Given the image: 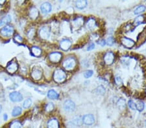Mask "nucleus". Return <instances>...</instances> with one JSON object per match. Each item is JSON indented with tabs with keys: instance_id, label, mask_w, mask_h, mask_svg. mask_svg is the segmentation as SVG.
<instances>
[{
	"instance_id": "32",
	"label": "nucleus",
	"mask_w": 146,
	"mask_h": 128,
	"mask_svg": "<svg viewBox=\"0 0 146 128\" xmlns=\"http://www.w3.org/2000/svg\"><path fill=\"white\" fill-rule=\"evenodd\" d=\"M53 109H54L53 104L51 102H49V103H48V104H47L45 109L47 112H50V111H51L53 110Z\"/></svg>"
},
{
	"instance_id": "10",
	"label": "nucleus",
	"mask_w": 146,
	"mask_h": 128,
	"mask_svg": "<svg viewBox=\"0 0 146 128\" xmlns=\"http://www.w3.org/2000/svg\"><path fill=\"white\" fill-rule=\"evenodd\" d=\"M104 61L106 65H112L114 61V54L112 52H107L104 56Z\"/></svg>"
},
{
	"instance_id": "4",
	"label": "nucleus",
	"mask_w": 146,
	"mask_h": 128,
	"mask_svg": "<svg viewBox=\"0 0 146 128\" xmlns=\"http://www.w3.org/2000/svg\"><path fill=\"white\" fill-rule=\"evenodd\" d=\"M82 121L85 125L87 126H91L94 124L95 122V118L94 115L92 114H87L83 116L82 118Z\"/></svg>"
},
{
	"instance_id": "18",
	"label": "nucleus",
	"mask_w": 146,
	"mask_h": 128,
	"mask_svg": "<svg viewBox=\"0 0 146 128\" xmlns=\"http://www.w3.org/2000/svg\"><path fill=\"white\" fill-rule=\"evenodd\" d=\"M84 23V19L83 18H81V17H78V18H76L72 22V25L74 27H81V26L83 25Z\"/></svg>"
},
{
	"instance_id": "41",
	"label": "nucleus",
	"mask_w": 146,
	"mask_h": 128,
	"mask_svg": "<svg viewBox=\"0 0 146 128\" xmlns=\"http://www.w3.org/2000/svg\"><path fill=\"white\" fill-rule=\"evenodd\" d=\"M1 111H2V106L0 105V113H1Z\"/></svg>"
},
{
	"instance_id": "16",
	"label": "nucleus",
	"mask_w": 146,
	"mask_h": 128,
	"mask_svg": "<svg viewBox=\"0 0 146 128\" xmlns=\"http://www.w3.org/2000/svg\"><path fill=\"white\" fill-rule=\"evenodd\" d=\"M86 27L88 29L90 30H94L96 27H97L96 22L94 18H90L86 22Z\"/></svg>"
},
{
	"instance_id": "37",
	"label": "nucleus",
	"mask_w": 146,
	"mask_h": 128,
	"mask_svg": "<svg viewBox=\"0 0 146 128\" xmlns=\"http://www.w3.org/2000/svg\"><path fill=\"white\" fill-rule=\"evenodd\" d=\"M14 40L16 42L18 43H22L23 41V38L20 36L19 34H16L15 36H14Z\"/></svg>"
},
{
	"instance_id": "35",
	"label": "nucleus",
	"mask_w": 146,
	"mask_h": 128,
	"mask_svg": "<svg viewBox=\"0 0 146 128\" xmlns=\"http://www.w3.org/2000/svg\"><path fill=\"white\" fill-rule=\"evenodd\" d=\"M114 40L112 37H111V36L108 38V39L106 41V44H107V45H110V46L112 45L113 44H114Z\"/></svg>"
},
{
	"instance_id": "5",
	"label": "nucleus",
	"mask_w": 146,
	"mask_h": 128,
	"mask_svg": "<svg viewBox=\"0 0 146 128\" xmlns=\"http://www.w3.org/2000/svg\"><path fill=\"white\" fill-rule=\"evenodd\" d=\"M121 43H122V45L126 48H132L135 45V41H133L131 39L128 38L127 37H122L120 40Z\"/></svg>"
},
{
	"instance_id": "21",
	"label": "nucleus",
	"mask_w": 146,
	"mask_h": 128,
	"mask_svg": "<svg viewBox=\"0 0 146 128\" xmlns=\"http://www.w3.org/2000/svg\"><path fill=\"white\" fill-rule=\"evenodd\" d=\"M75 6H77V8L79 9H83L87 6V1H77L75 2Z\"/></svg>"
},
{
	"instance_id": "7",
	"label": "nucleus",
	"mask_w": 146,
	"mask_h": 128,
	"mask_svg": "<svg viewBox=\"0 0 146 128\" xmlns=\"http://www.w3.org/2000/svg\"><path fill=\"white\" fill-rule=\"evenodd\" d=\"M50 33H51L50 29L46 26L42 27L39 31V35L42 39H48L50 36Z\"/></svg>"
},
{
	"instance_id": "39",
	"label": "nucleus",
	"mask_w": 146,
	"mask_h": 128,
	"mask_svg": "<svg viewBox=\"0 0 146 128\" xmlns=\"http://www.w3.org/2000/svg\"><path fill=\"white\" fill-rule=\"evenodd\" d=\"M94 47H95V45H94V43H90V44L88 45V46L87 50L91 51L92 50V49H94Z\"/></svg>"
},
{
	"instance_id": "25",
	"label": "nucleus",
	"mask_w": 146,
	"mask_h": 128,
	"mask_svg": "<svg viewBox=\"0 0 146 128\" xmlns=\"http://www.w3.org/2000/svg\"><path fill=\"white\" fill-rule=\"evenodd\" d=\"M21 113H22V108H20V107H15L13 109L12 112V115L13 117L19 116Z\"/></svg>"
},
{
	"instance_id": "38",
	"label": "nucleus",
	"mask_w": 146,
	"mask_h": 128,
	"mask_svg": "<svg viewBox=\"0 0 146 128\" xmlns=\"http://www.w3.org/2000/svg\"><path fill=\"white\" fill-rule=\"evenodd\" d=\"M97 44L102 47L105 46V45H106V41H105L104 39H101V40H98V41H97Z\"/></svg>"
},
{
	"instance_id": "20",
	"label": "nucleus",
	"mask_w": 146,
	"mask_h": 128,
	"mask_svg": "<svg viewBox=\"0 0 146 128\" xmlns=\"http://www.w3.org/2000/svg\"><path fill=\"white\" fill-rule=\"evenodd\" d=\"M48 128H59V122L55 118H52L50 120L48 123Z\"/></svg>"
},
{
	"instance_id": "24",
	"label": "nucleus",
	"mask_w": 146,
	"mask_h": 128,
	"mask_svg": "<svg viewBox=\"0 0 146 128\" xmlns=\"http://www.w3.org/2000/svg\"><path fill=\"white\" fill-rule=\"evenodd\" d=\"M117 106L119 109H124L125 108V100L123 98H120L117 102Z\"/></svg>"
},
{
	"instance_id": "40",
	"label": "nucleus",
	"mask_w": 146,
	"mask_h": 128,
	"mask_svg": "<svg viewBox=\"0 0 146 128\" xmlns=\"http://www.w3.org/2000/svg\"><path fill=\"white\" fill-rule=\"evenodd\" d=\"M3 119L5 120H7L8 119V116L7 114H4L3 115Z\"/></svg>"
},
{
	"instance_id": "33",
	"label": "nucleus",
	"mask_w": 146,
	"mask_h": 128,
	"mask_svg": "<svg viewBox=\"0 0 146 128\" xmlns=\"http://www.w3.org/2000/svg\"><path fill=\"white\" fill-rule=\"evenodd\" d=\"M93 75V70H86L85 73H84V76L86 78H89Z\"/></svg>"
},
{
	"instance_id": "30",
	"label": "nucleus",
	"mask_w": 146,
	"mask_h": 128,
	"mask_svg": "<svg viewBox=\"0 0 146 128\" xmlns=\"http://www.w3.org/2000/svg\"><path fill=\"white\" fill-rule=\"evenodd\" d=\"M10 128H22V126L19 121H14L10 124Z\"/></svg>"
},
{
	"instance_id": "23",
	"label": "nucleus",
	"mask_w": 146,
	"mask_h": 128,
	"mask_svg": "<svg viewBox=\"0 0 146 128\" xmlns=\"http://www.w3.org/2000/svg\"><path fill=\"white\" fill-rule=\"evenodd\" d=\"M48 96L50 99H57L59 98V94L55 90H49L48 93Z\"/></svg>"
},
{
	"instance_id": "42",
	"label": "nucleus",
	"mask_w": 146,
	"mask_h": 128,
	"mask_svg": "<svg viewBox=\"0 0 146 128\" xmlns=\"http://www.w3.org/2000/svg\"><path fill=\"white\" fill-rule=\"evenodd\" d=\"M145 126H146V120H145Z\"/></svg>"
},
{
	"instance_id": "19",
	"label": "nucleus",
	"mask_w": 146,
	"mask_h": 128,
	"mask_svg": "<svg viewBox=\"0 0 146 128\" xmlns=\"http://www.w3.org/2000/svg\"><path fill=\"white\" fill-rule=\"evenodd\" d=\"M146 40V29L145 31H144L143 32H142L141 33L139 34L138 37L137 42L138 44V45H141Z\"/></svg>"
},
{
	"instance_id": "13",
	"label": "nucleus",
	"mask_w": 146,
	"mask_h": 128,
	"mask_svg": "<svg viewBox=\"0 0 146 128\" xmlns=\"http://www.w3.org/2000/svg\"><path fill=\"white\" fill-rule=\"evenodd\" d=\"M31 76H32L34 80H40V78H42V70L39 69H33L32 73H31Z\"/></svg>"
},
{
	"instance_id": "28",
	"label": "nucleus",
	"mask_w": 146,
	"mask_h": 128,
	"mask_svg": "<svg viewBox=\"0 0 146 128\" xmlns=\"http://www.w3.org/2000/svg\"><path fill=\"white\" fill-rule=\"evenodd\" d=\"M136 108L139 111H142L144 109V104L143 102L138 101L136 104Z\"/></svg>"
},
{
	"instance_id": "12",
	"label": "nucleus",
	"mask_w": 146,
	"mask_h": 128,
	"mask_svg": "<svg viewBox=\"0 0 146 128\" xmlns=\"http://www.w3.org/2000/svg\"><path fill=\"white\" fill-rule=\"evenodd\" d=\"M72 46V42L69 40L64 39L60 43V47L62 50L68 51Z\"/></svg>"
},
{
	"instance_id": "8",
	"label": "nucleus",
	"mask_w": 146,
	"mask_h": 128,
	"mask_svg": "<svg viewBox=\"0 0 146 128\" xmlns=\"http://www.w3.org/2000/svg\"><path fill=\"white\" fill-rule=\"evenodd\" d=\"M49 60L51 61L52 63H56L60 62V60L62 58V54L59 52H54V53H51L49 56Z\"/></svg>"
},
{
	"instance_id": "29",
	"label": "nucleus",
	"mask_w": 146,
	"mask_h": 128,
	"mask_svg": "<svg viewBox=\"0 0 146 128\" xmlns=\"http://www.w3.org/2000/svg\"><path fill=\"white\" fill-rule=\"evenodd\" d=\"M31 104H32V100H31V99L27 98L26 99V100L24 101V102H23V107L25 108V109H27V108H29L30 106H31Z\"/></svg>"
},
{
	"instance_id": "11",
	"label": "nucleus",
	"mask_w": 146,
	"mask_h": 128,
	"mask_svg": "<svg viewBox=\"0 0 146 128\" xmlns=\"http://www.w3.org/2000/svg\"><path fill=\"white\" fill-rule=\"evenodd\" d=\"M18 69V65L16 62H11L8 64L7 67V70L8 73L13 74L17 71Z\"/></svg>"
},
{
	"instance_id": "31",
	"label": "nucleus",
	"mask_w": 146,
	"mask_h": 128,
	"mask_svg": "<svg viewBox=\"0 0 146 128\" xmlns=\"http://www.w3.org/2000/svg\"><path fill=\"white\" fill-rule=\"evenodd\" d=\"M96 91L97 93L102 95L105 93V92H106V89H105V87H103V86H99L97 87Z\"/></svg>"
},
{
	"instance_id": "26",
	"label": "nucleus",
	"mask_w": 146,
	"mask_h": 128,
	"mask_svg": "<svg viewBox=\"0 0 146 128\" xmlns=\"http://www.w3.org/2000/svg\"><path fill=\"white\" fill-rule=\"evenodd\" d=\"M10 21H11V18H10V16H7L6 17L3 18L1 20H0V26H2L5 24H7Z\"/></svg>"
},
{
	"instance_id": "27",
	"label": "nucleus",
	"mask_w": 146,
	"mask_h": 128,
	"mask_svg": "<svg viewBox=\"0 0 146 128\" xmlns=\"http://www.w3.org/2000/svg\"><path fill=\"white\" fill-rule=\"evenodd\" d=\"M145 6H144V5H140V6H138L136 9H135V14H140V13L145 11Z\"/></svg>"
},
{
	"instance_id": "15",
	"label": "nucleus",
	"mask_w": 146,
	"mask_h": 128,
	"mask_svg": "<svg viewBox=\"0 0 146 128\" xmlns=\"http://www.w3.org/2000/svg\"><path fill=\"white\" fill-rule=\"evenodd\" d=\"M145 20V16L144 15L138 16L136 17V18H135V20H134L133 25H133L134 27H136V26H138L139 25L144 23V21Z\"/></svg>"
},
{
	"instance_id": "14",
	"label": "nucleus",
	"mask_w": 146,
	"mask_h": 128,
	"mask_svg": "<svg viewBox=\"0 0 146 128\" xmlns=\"http://www.w3.org/2000/svg\"><path fill=\"white\" fill-rule=\"evenodd\" d=\"M51 9H52V6L48 2L44 3L42 5L40 6V9H41L42 12L44 14H47V13L50 12L51 11Z\"/></svg>"
},
{
	"instance_id": "2",
	"label": "nucleus",
	"mask_w": 146,
	"mask_h": 128,
	"mask_svg": "<svg viewBox=\"0 0 146 128\" xmlns=\"http://www.w3.org/2000/svg\"><path fill=\"white\" fill-rule=\"evenodd\" d=\"M66 78V74L62 69H57L54 72L53 79L56 83H62Z\"/></svg>"
},
{
	"instance_id": "17",
	"label": "nucleus",
	"mask_w": 146,
	"mask_h": 128,
	"mask_svg": "<svg viewBox=\"0 0 146 128\" xmlns=\"http://www.w3.org/2000/svg\"><path fill=\"white\" fill-rule=\"evenodd\" d=\"M39 10L35 6H33L32 8H31L29 11V16L31 19H35L38 18L39 16Z\"/></svg>"
},
{
	"instance_id": "9",
	"label": "nucleus",
	"mask_w": 146,
	"mask_h": 128,
	"mask_svg": "<svg viewBox=\"0 0 146 128\" xmlns=\"http://www.w3.org/2000/svg\"><path fill=\"white\" fill-rule=\"evenodd\" d=\"M75 108V104L73 101L70 100H68L64 102V109L67 112H73Z\"/></svg>"
},
{
	"instance_id": "36",
	"label": "nucleus",
	"mask_w": 146,
	"mask_h": 128,
	"mask_svg": "<svg viewBox=\"0 0 146 128\" xmlns=\"http://www.w3.org/2000/svg\"><path fill=\"white\" fill-rule=\"evenodd\" d=\"M115 82L117 85L119 86V85L122 84V83H123V81H122V79L121 78L120 76H117L115 77Z\"/></svg>"
},
{
	"instance_id": "6",
	"label": "nucleus",
	"mask_w": 146,
	"mask_h": 128,
	"mask_svg": "<svg viewBox=\"0 0 146 128\" xmlns=\"http://www.w3.org/2000/svg\"><path fill=\"white\" fill-rule=\"evenodd\" d=\"M9 98L10 100L14 102H19L23 100V96L22 94L17 91H14V92L10 93L9 95Z\"/></svg>"
},
{
	"instance_id": "34",
	"label": "nucleus",
	"mask_w": 146,
	"mask_h": 128,
	"mask_svg": "<svg viewBox=\"0 0 146 128\" xmlns=\"http://www.w3.org/2000/svg\"><path fill=\"white\" fill-rule=\"evenodd\" d=\"M128 104H129V108H131V109H132V110H135V109H136V104H135L132 100H130L129 101Z\"/></svg>"
},
{
	"instance_id": "1",
	"label": "nucleus",
	"mask_w": 146,
	"mask_h": 128,
	"mask_svg": "<svg viewBox=\"0 0 146 128\" xmlns=\"http://www.w3.org/2000/svg\"><path fill=\"white\" fill-rule=\"evenodd\" d=\"M77 62H76L75 58L73 57H68L66 58L63 62V67L67 70H72L75 67Z\"/></svg>"
},
{
	"instance_id": "3",
	"label": "nucleus",
	"mask_w": 146,
	"mask_h": 128,
	"mask_svg": "<svg viewBox=\"0 0 146 128\" xmlns=\"http://www.w3.org/2000/svg\"><path fill=\"white\" fill-rule=\"evenodd\" d=\"M0 33L3 36L9 37V36H11L14 33V29L11 26H5L1 29V30L0 31Z\"/></svg>"
},
{
	"instance_id": "22",
	"label": "nucleus",
	"mask_w": 146,
	"mask_h": 128,
	"mask_svg": "<svg viewBox=\"0 0 146 128\" xmlns=\"http://www.w3.org/2000/svg\"><path fill=\"white\" fill-rule=\"evenodd\" d=\"M31 52L35 56H40L42 54V50L38 47H33L31 48Z\"/></svg>"
}]
</instances>
